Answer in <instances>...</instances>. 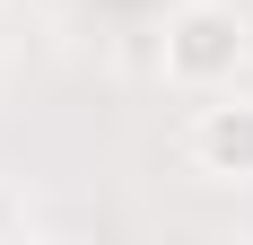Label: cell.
I'll use <instances>...</instances> for the list:
<instances>
[{"mask_svg": "<svg viewBox=\"0 0 253 245\" xmlns=\"http://www.w3.org/2000/svg\"><path fill=\"white\" fill-rule=\"evenodd\" d=\"M157 61H166V79H175V88L218 97V88H236V70L253 61V26L236 18L227 0H183V9H166Z\"/></svg>", "mask_w": 253, "mask_h": 245, "instance_id": "6da1fadb", "label": "cell"}, {"mask_svg": "<svg viewBox=\"0 0 253 245\" xmlns=\"http://www.w3.org/2000/svg\"><path fill=\"white\" fill-rule=\"evenodd\" d=\"M192 158H201V175L253 184V97L218 88V97L201 105V122H192Z\"/></svg>", "mask_w": 253, "mask_h": 245, "instance_id": "7a4b0ae2", "label": "cell"}, {"mask_svg": "<svg viewBox=\"0 0 253 245\" xmlns=\"http://www.w3.org/2000/svg\"><path fill=\"white\" fill-rule=\"evenodd\" d=\"M0 228H18V210H9V201H0Z\"/></svg>", "mask_w": 253, "mask_h": 245, "instance_id": "3957f363", "label": "cell"}]
</instances>
